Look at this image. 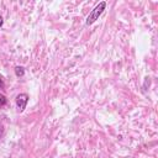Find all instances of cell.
Returning <instances> with one entry per match:
<instances>
[{
  "label": "cell",
  "instance_id": "obj_1",
  "mask_svg": "<svg viewBox=\"0 0 158 158\" xmlns=\"http://www.w3.org/2000/svg\"><path fill=\"white\" fill-rule=\"evenodd\" d=\"M105 7H106V2H105V1L99 2V4H98V5H96L91 11H90V14L88 15V17H86V20H85V25H86V26L93 25V23L99 19V16L104 12Z\"/></svg>",
  "mask_w": 158,
  "mask_h": 158
},
{
  "label": "cell",
  "instance_id": "obj_2",
  "mask_svg": "<svg viewBox=\"0 0 158 158\" xmlns=\"http://www.w3.org/2000/svg\"><path fill=\"white\" fill-rule=\"evenodd\" d=\"M28 102V95L26 93H21L16 96V106L19 109V111H23L26 109V105Z\"/></svg>",
  "mask_w": 158,
  "mask_h": 158
},
{
  "label": "cell",
  "instance_id": "obj_3",
  "mask_svg": "<svg viewBox=\"0 0 158 158\" xmlns=\"http://www.w3.org/2000/svg\"><path fill=\"white\" fill-rule=\"evenodd\" d=\"M15 74H16V77H23L25 75V69L22 68V67H20V65H17V67H15Z\"/></svg>",
  "mask_w": 158,
  "mask_h": 158
},
{
  "label": "cell",
  "instance_id": "obj_4",
  "mask_svg": "<svg viewBox=\"0 0 158 158\" xmlns=\"http://www.w3.org/2000/svg\"><path fill=\"white\" fill-rule=\"evenodd\" d=\"M5 104H6V96L0 94V106H4Z\"/></svg>",
  "mask_w": 158,
  "mask_h": 158
},
{
  "label": "cell",
  "instance_id": "obj_5",
  "mask_svg": "<svg viewBox=\"0 0 158 158\" xmlns=\"http://www.w3.org/2000/svg\"><path fill=\"white\" fill-rule=\"evenodd\" d=\"M4 135V125L0 122V137Z\"/></svg>",
  "mask_w": 158,
  "mask_h": 158
},
{
  "label": "cell",
  "instance_id": "obj_6",
  "mask_svg": "<svg viewBox=\"0 0 158 158\" xmlns=\"http://www.w3.org/2000/svg\"><path fill=\"white\" fill-rule=\"evenodd\" d=\"M2 25H4V20H2V16L0 15V28L2 27Z\"/></svg>",
  "mask_w": 158,
  "mask_h": 158
},
{
  "label": "cell",
  "instance_id": "obj_7",
  "mask_svg": "<svg viewBox=\"0 0 158 158\" xmlns=\"http://www.w3.org/2000/svg\"><path fill=\"white\" fill-rule=\"evenodd\" d=\"M4 86H5V84H4V81H2V79H1V78H0V88H1V89H2V88H4Z\"/></svg>",
  "mask_w": 158,
  "mask_h": 158
}]
</instances>
